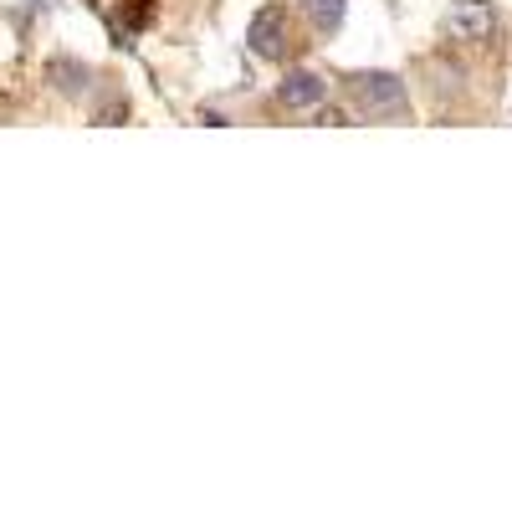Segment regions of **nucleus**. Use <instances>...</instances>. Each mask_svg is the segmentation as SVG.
Instances as JSON below:
<instances>
[{"label": "nucleus", "mask_w": 512, "mask_h": 512, "mask_svg": "<svg viewBox=\"0 0 512 512\" xmlns=\"http://www.w3.org/2000/svg\"><path fill=\"white\" fill-rule=\"evenodd\" d=\"M47 77L57 82V93H67V98H82V93H88V82H93V72L82 62H72V57H52Z\"/></svg>", "instance_id": "nucleus-5"}, {"label": "nucleus", "mask_w": 512, "mask_h": 512, "mask_svg": "<svg viewBox=\"0 0 512 512\" xmlns=\"http://www.w3.org/2000/svg\"><path fill=\"white\" fill-rule=\"evenodd\" d=\"M297 6H303V16H308L318 31H338V26H344L349 0H297Z\"/></svg>", "instance_id": "nucleus-6"}, {"label": "nucleus", "mask_w": 512, "mask_h": 512, "mask_svg": "<svg viewBox=\"0 0 512 512\" xmlns=\"http://www.w3.org/2000/svg\"><path fill=\"white\" fill-rule=\"evenodd\" d=\"M354 98L369 113H400L405 108V82L395 72H359L354 77Z\"/></svg>", "instance_id": "nucleus-2"}, {"label": "nucleus", "mask_w": 512, "mask_h": 512, "mask_svg": "<svg viewBox=\"0 0 512 512\" xmlns=\"http://www.w3.org/2000/svg\"><path fill=\"white\" fill-rule=\"evenodd\" d=\"M277 98H282L287 108H318V103L328 98V82H323L318 72H308V67H297V72H287V77H282Z\"/></svg>", "instance_id": "nucleus-4"}, {"label": "nucleus", "mask_w": 512, "mask_h": 512, "mask_svg": "<svg viewBox=\"0 0 512 512\" xmlns=\"http://www.w3.org/2000/svg\"><path fill=\"white\" fill-rule=\"evenodd\" d=\"M446 26H451L456 41H487L492 26H497V16H492L487 0H456L451 16H446Z\"/></svg>", "instance_id": "nucleus-3"}, {"label": "nucleus", "mask_w": 512, "mask_h": 512, "mask_svg": "<svg viewBox=\"0 0 512 512\" xmlns=\"http://www.w3.org/2000/svg\"><path fill=\"white\" fill-rule=\"evenodd\" d=\"M246 47L256 57H267V62L287 57V11L282 6H262V11H256L251 26H246Z\"/></svg>", "instance_id": "nucleus-1"}]
</instances>
